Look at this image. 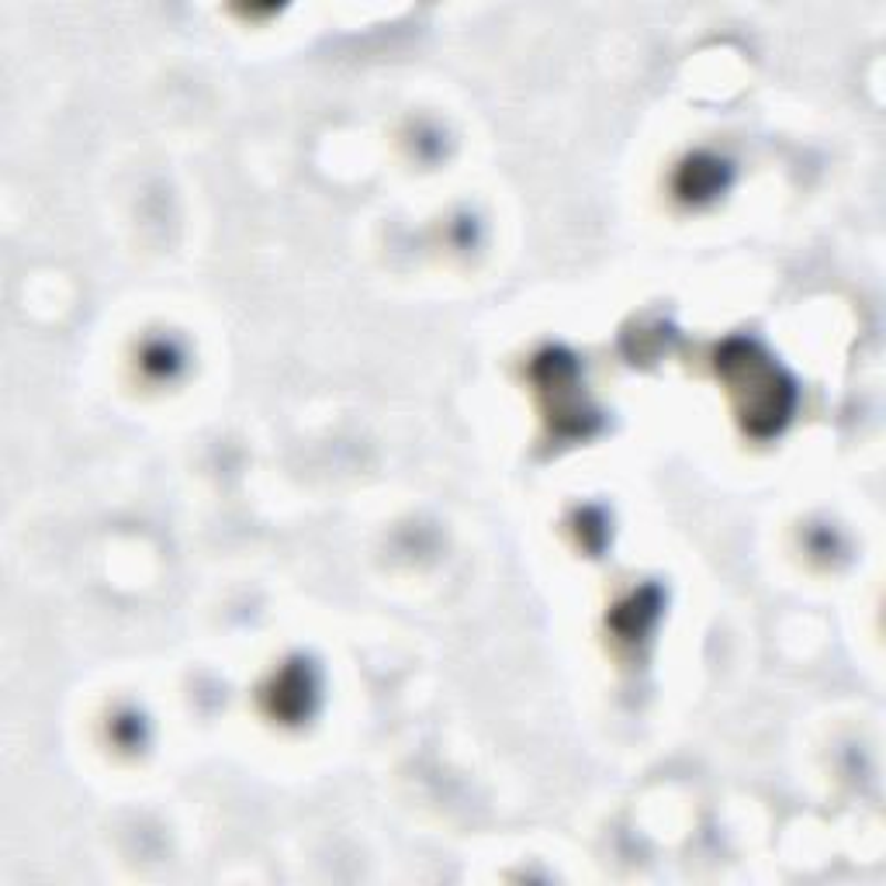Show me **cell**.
I'll list each match as a JSON object with an SVG mask.
<instances>
[{
  "label": "cell",
  "mask_w": 886,
  "mask_h": 886,
  "mask_svg": "<svg viewBox=\"0 0 886 886\" xmlns=\"http://www.w3.org/2000/svg\"><path fill=\"white\" fill-rule=\"evenodd\" d=\"M745 368L751 375V384H759V378L769 371V363H762L759 357H751V350L745 347ZM787 412V405H779V388H755L748 405H745V415L755 423V420H769V423H779V415Z\"/></svg>",
  "instance_id": "obj_1"
}]
</instances>
